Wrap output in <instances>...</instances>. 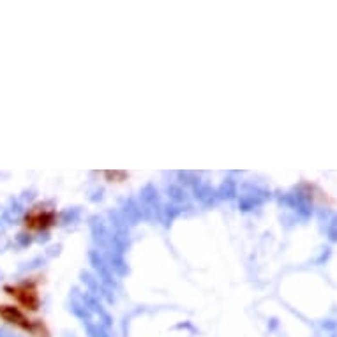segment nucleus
Returning a JSON list of instances; mask_svg holds the SVG:
<instances>
[{
    "instance_id": "1",
    "label": "nucleus",
    "mask_w": 337,
    "mask_h": 337,
    "mask_svg": "<svg viewBox=\"0 0 337 337\" xmlns=\"http://www.w3.org/2000/svg\"><path fill=\"white\" fill-rule=\"evenodd\" d=\"M5 291L13 297H16V300L23 305L25 309H29V311H37L41 305V300H39V295L35 291V288L32 284L29 283H23L21 286L18 288H11V286H5Z\"/></svg>"
},
{
    "instance_id": "2",
    "label": "nucleus",
    "mask_w": 337,
    "mask_h": 337,
    "mask_svg": "<svg viewBox=\"0 0 337 337\" xmlns=\"http://www.w3.org/2000/svg\"><path fill=\"white\" fill-rule=\"evenodd\" d=\"M25 221H27L29 228H32V230L46 231L48 228H51V226L57 223V215H55L53 210L41 209V210H35L30 215H27V219Z\"/></svg>"
}]
</instances>
